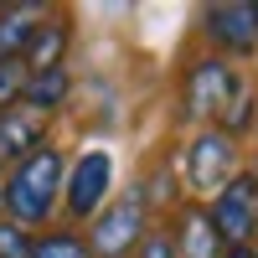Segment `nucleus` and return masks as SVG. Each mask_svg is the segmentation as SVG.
<instances>
[{
	"label": "nucleus",
	"instance_id": "f257e3e1",
	"mask_svg": "<svg viewBox=\"0 0 258 258\" xmlns=\"http://www.w3.org/2000/svg\"><path fill=\"white\" fill-rule=\"evenodd\" d=\"M57 186H62V155L57 150H36L16 165V176L6 181V207L16 222H41L57 202Z\"/></svg>",
	"mask_w": 258,
	"mask_h": 258
},
{
	"label": "nucleus",
	"instance_id": "f03ea898",
	"mask_svg": "<svg viewBox=\"0 0 258 258\" xmlns=\"http://www.w3.org/2000/svg\"><path fill=\"white\" fill-rule=\"evenodd\" d=\"M212 227H217V238L232 243V248H243L253 238V227H258V181L253 176H238V181L222 186L217 207H212Z\"/></svg>",
	"mask_w": 258,
	"mask_h": 258
},
{
	"label": "nucleus",
	"instance_id": "7ed1b4c3",
	"mask_svg": "<svg viewBox=\"0 0 258 258\" xmlns=\"http://www.w3.org/2000/svg\"><path fill=\"white\" fill-rule=\"evenodd\" d=\"M109 181H114V160L103 150H88L78 165H73V181H68V212L73 217H88L98 212V202L109 197Z\"/></svg>",
	"mask_w": 258,
	"mask_h": 258
},
{
	"label": "nucleus",
	"instance_id": "20e7f679",
	"mask_svg": "<svg viewBox=\"0 0 258 258\" xmlns=\"http://www.w3.org/2000/svg\"><path fill=\"white\" fill-rule=\"evenodd\" d=\"M140 227H145V207H140V197H124V202H114V207L98 217V227H93V248H98L103 258H119L124 248L140 243Z\"/></svg>",
	"mask_w": 258,
	"mask_h": 258
},
{
	"label": "nucleus",
	"instance_id": "39448f33",
	"mask_svg": "<svg viewBox=\"0 0 258 258\" xmlns=\"http://www.w3.org/2000/svg\"><path fill=\"white\" fill-rule=\"evenodd\" d=\"M186 170H191V186H202V191H212V186H227V170H232V140L222 135V129L202 135L197 145H191V160H186Z\"/></svg>",
	"mask_w": 258,
	"mask_h": 258
},
{
	"label": "nucleus",
	"instance_id": "423d86ee",
	"mask_svg": "<svg viewBox=\"0 0 258 258\" xmlns=\"http://www.w3.org/2000/svg\"><path fill=\"white\" fill-rule=\"evenodd\" d=\"M238 88L243 83L232 78L227 62H202V68L191 73V114H222Z\"/></svg>",
	"mask_w": 258,
	"mask_h": 258
},
{
	"label": "nucleus",
	"instance_id": "0eeeda50",
	"mask_svg": "<svg viewBox=\"0 0 258 258\" xmlns=\"http://www.w3.org/2000/svg\"><path fill=\"white\" fill-rule=\"evenodd\" d=\"M36 140H41V114L36 109L16 103V109L0 114V155L26 160V155H36Z\"/></svg>",
	"mask_w": 258,
	"mask_h": 258
},
{
	"label": "nucleus",
	"instance_id": "6e6552de",
	"mask_svg": "<svg viewBox=\"0 0 258 258\" xmlns=\"http://www.w3.org/2000/svg\"><path fill=\"white\" fill-rule=\"evenodd\" d=\"M207 31L222 41V47H253L258 41V6H217L207 16Z\"/></svg>",
	"mask_w": 258,
	"mask_h": 258
},
{
	"label": "nucleus",
	"instance_id": "1a4fd4ad",
	"mask_svg": "<svg viewBox=\"0 0 258 258\" xmlns=\"http://www.w3.org/2000/svg\"><path fill=\"white\" fill-rule=\"evenodd\" d=\"M62 52H68V26H57V21H41L21 62H26L31 73H52V68H62Z\"/></svg>",
	"mask_w": 258,
	"mask_h": 258
},
{
	"label": "nucleus",
	"instance_id": "9d476101",
	"mask_svg": "<svg viewBox=\"0 0 258 258\" xmlns=\"http://www.w3.org/2000/svg\"><path fill=\"white\" fill-rule=\"evenodd\" d=\"M217 253H222V238H217V227H212V217L191 212V217L181 222V248H176V258H217Z\"/></svg>",
	"mask_w": 258,
	"mask_h": 258
},
{
	"label": "nucleus",
	"instance_id": "9b49d317",
	"mask_svg": "<svg viewBox=\"0 0 258 258\" xmlns=\"http://www.w3.org/2000/svg\"><path fill=\"white\" fill-rule=\"evenodd\" d=\"M36 26H41V21L31 11H6V16H0V57H26Z\"/></svg>",
	"mask_w": 258,
	"mask_h": 258
},
{
	"label": "nucleus",
	"instance_id": "f8f14e48",
	"mask_svg": "<svg viewBox=\"0 0 258 258\" xmlns=\"http://www.w3.org/2000/svg\"><path fill=\"white\" fill-rule=\"evenodd\" d=\"M62 98H68V73H62V68H52V73H31V83H26V109L52 114Z\"/></svg>",
	"mask_w": 258,
	"mask_h": 258
},
{
	"label": "nucleus",
	"instance_id": "ddd939ff",
	"mask_svg": "<svg viewBox=\"0 0 258 258\" xmlns=\"http://www.w3.org/2000/svg\"><path fill=\"white\" fill-rule=\"evenodd\" d=\"M26 83H31V68L21 57H0V114L26 103Z\"/></svg>",
	"mask_w": 258,
	"mask_h": 258
},
{
	"label": "nucleus",
	"instance_id": "4468645a",
	"mask_svg": "<svg viewBox=\"0 0 258 258\" xmlns=\"http://www.w3.org/2000/svg\"><path fill=\"white\" fill-rule=\"evenodd\" d=\"M31 258H88V248H83L73 232H57V238H41L31 248Z\"/></svg>",
	"mask_w": 258,
	"mask_h": 258
},
{
	"label": "nucleus",
	"instance_id": "2eb2a0df",
	"mask_svg": "<svg viewBox=\"0 0 258 258\" xmlns=\"http://www.w3.org/2000/svg\"><path fill=\"white\" fill-rule=\"evenodd\" d=\"M31 238H26V227H16V222H0V258H31Z\"/></svg>",
	"mask_w": 258,
	"mask_h": 258
},
{
	"label": "nucleus",
	"instance_id": "dca6fc26",
	"mask_svg": "<svg viewBox=\"0 0 258 258\" xmlns=\"http://www.w3.org/2000/svg\"><path fill=\"white\" fill-rule=\"evenodd\" d=\"M140 258H176V243H170V238H145Z\"/></svg>",
	"mask_w": 258,
	"mask_h": 258
},
{
	"label": "nucleus",
	"instance_id": "f3484780",
	"mask_svg": "<svg viewBox=\"0 0 258 258\" xmlns=\"http://www.w3.org/2000/svg\"><path fill=\"white\" fill-rule=\"evenodd\" d=\"M227 258H253V253H248V248H232V253H227Z\"/></svg>",
	"mask_w": 258,
	"mask_h": 258
},
{
	"label": "nucleus",
	"instance_id": "a211bd4d",
	"mask_svg": "<svg viewBox=\"0 0 258 258\" xmlns=\"http://www.w3.org/2000/svg\"><path fill=\"white\" fill-rule=\"evenodd\" d=\"M0 207H6V181H0Z\"/></svg>",
	"mask_w": 258,
	"mask_h": 258
},
{
	"label": "nucleus",
	"instance_id": "6ab92c4d",
	"mask_svg": "<svg viewBox=\"0 0 258 258\" xmlns=\"http://www.w3.org/2000/svg\"><path fill=\"white\" fill-rule=\"evenodd\" d=\"M253 258H258V253H253Z\"/></svg>",
	"mask_w": 258,
	"mask_h": 258
}]
</instances>
